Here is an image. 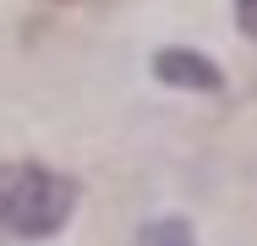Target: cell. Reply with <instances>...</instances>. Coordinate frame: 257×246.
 Wrapping results in <instances>:
<instances>
[{"mask_svg":"<svg viewBox=\"0 0 257 246\" xmlns=\"http://www.w3.org/2000/svg\"><path fill=\"white\" fill-rule=\"evenodd\" d=\"M77 208V181L50 164H0V230L22 241L55 235Z\"/></svg>","mask_w":257,"mask_h":246,"instance_id":"obj_1","label":"cell"},{"mask_svg":"<svg viewBox=\"0 0 257 246\" xmlns=\"http://www.w3.org/2000/svg\"><path fill=\"white\" fill-rule=\"evenodd\" d=\"M154 71H159V82H170V88H197V93H219L224 88L219 66L208 55H197V49H159Z\"/></svg>","mask_w":257,"mask_h":246,"instance_id":"obj_2","label":"cell"},{"mask_svg":"<svg viewBox=\"0 0 257 246\" xmlns=\"http://www.w3.org/2000/svg\"><path fill=\"white\" fill-rule=\"evenodd\" d=\"M143 246H197V241H192V230L181 219H154L143 230Z\"/></svg>","mask_w":257,"mask_h":246,"instance_id":"obj_3","label":"cell"},{"mask_svg":"<svg viewBox=\"0 0 257 246\" xmlns=\"http://www.w3.org/2000/svg\"><path fill=\"white\" fill-rule=\"evenodd\" d=\"M235 22L246 39H257V0H235Z\"/></svg>","mask_w":257,"mask_h":246,"instance_id":"obj_4","label":"cell"}]
</instances>
